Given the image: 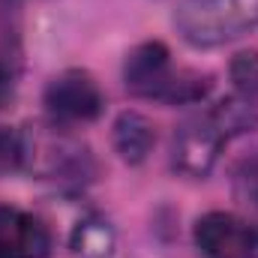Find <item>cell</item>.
Returning a JSON list of instances; mask_svg holds the SVG:
<instances>
[{"label":"cell","instance_id":"cell-1","mask_svg":"<svg viewBox=\"0 0 258 258\" xmlns=\"http://www.w3.org/2000/svg\"><path fill=\"white\" fill-rule=\"evenodd\" d=\"M174 27L195 48H216L255 30L258 0H180Z\"/></svg>","mask_w":258,"mask_h":258},{"label":"cell","instance_id":"cell-2","mask_svg":"<svg viewBox=\"0 0 258 258\" xmlns=\"http://www.w3.org/2000/svg\"><path fill=\"white\" fill-rule=\"evenodd\" d=\"M57 129V126H54ZM45 132V135H33L24 132V165H30L39 177L45 180H57V183H84L96 174V165L90 159V150L69 138L63 132Z\"/></svg>","mask_w":258,"mask_h":258},{"label":"cell","instance_id":"cell-3","mask_svg":"<svg viewBox=\"0 0 258 258\" xmlns=\"http://www.w3.org/2000/svg\"><path fill=\"white\" fill-rule=\"evenodd\" d=\"M42 102L57 123H90L105 108L99 84L81 69H66L54 75L42 93Z\"/></svg>","mask_w":258,"mask_h":258},{"label":"cell","instance_id":"cell-4","mask_svg":"<svg viewBox=\"0 0 258 258\" xmlns=\"http://www.w3.org/2000/svg\"><path fill=\"white\" fill-rule=\"evenodd\" d=\"M225 141L228 138L216 129V123L207 114L186 120L171 138V168L183 177H192V180L207 177L213 171Z\"/></svg>","mask_w":258,"mask_h":258},{"label":"cell","instance_id":"cell-5","mask_svg":"<svg viewBox=\"0 0 258 258\" xmlns=\"http://www.w3.org/2000/svg\"><path fill=\"white\" fill-rule=\"evenodd\" d=\"M195 246L204 258H258L255 231L234 213L210 210L195 222Z\"/></svg>","mask_w":258,"mask_h":258},{"label":"cell","instance_id":"cell-6","mask_svg":"<svg viewBox=\"0 0 258 258\" xmlns=\"http://www.w3.org/2000/svg\"><path fill=\"white\" fill-rule=\"evenodd\" d=\"M48 249L51 234L36 216L0 204V258H45Z\"/></svg>","mask_w":258,"mask_h":258},{"label":"cell","instance_id":"cell-7","mask_svg":"<svg viewBox=\"0 0 258 258\" xmlns=\"http://www.w3.org/2000/svg\"><path fill=\"white\" fill-rule=\"evenodd\" d=\"M171 72V54L162 42H144L135 51H129L123 63V81L132 96L141 99H156L165 78Z\"/></svg>","mask_w":258,"mask_h":258},{"label":"cell","instance_id":"cell-8","mask_svg":"<svg viewBox=\"0 0 258 258\" xmlns=\"http://www.w3.org/2000/svg\"><path fill=\"white\" fill-rule=\"evenodd\" d=\"M111 141L126 165H141L156 144V129L141 111H120L111 126Z\"/></svg>","mask_w":258,"mask_h":258},{"label":"cell","instance_id":"cell-9","mask_svg":"<svg viewBox=\"0 0 258 258\" xmlns=\"http://www.w3.org/2000/svg\"><path fill=\"white\" fill-rule=\"evenodd\" d=\"M69 246L81 258H111L114 246H117V234H114V228H111V222L105 216L90 213L72 228Z\"/></svg>","mask_w":258,"mask_h":258},{"label":"cell","instance_id":"cell-10","mask_svg":"<svg viewBox=\"0 0 258 258\" xmlns=\"http://www.w3.org/2000/svg\"><path fill=\"white\" fill-rule=\"evenodd\" d=\"M213 90V75L210 72H198V69H186V66H171L156 102H165V105H192L201 102L207 93Z\"/></svg>","mask_w":258,"mask_h":258},{"label":"cell","instance_id":"cell-11","mask_svg":"<svg viewBox=\"0 0 258 258\" xmlns=\"http://www.w3.org/2000/svg\"><path fill=\"white\" fill-rule=\"evenodd\" d=\"M207 117L216 123V129L225 138H231V135H240V132H249L258 126V105L249 96H228L219 105H213Z\"/></svg>","mask_w":258,"mask_h":258},{"label":"cell","instance_id":"cell-12","mask_svg":"<svg viewBox=\"0 0 258 258\" xmlns=\"http://www.w3.org/2000/svg\"><path fill=\"white\" fill-rule=\"evenodd\" d=\"M228 78L240 96L258 99V51H240L228 66Z\"/></svg>","mask_w":258,"mask_h":258},{"label":"cell","instance_id":"cell-13","mask_svg":"<svg viewBox=\"0 0 258 258\" xmlns=\"http://www.w3.org/2000/svg\"><path fill=\"white\" fill-rule=\"evenodd\" d=\"M24 153H27L24 132L12 126H0V177L24 168Z\"/></svg>","mask_w":258,"mask_h":258},{"label":"cell","instance_id":"cell-14","mask_svg":"<svg viewBox=\"0 0 258 258\" xmlns=\"http://www.w3.org/2000/svg\"><path fill=\"white\" fill-rule=\"evenodd\" d=\"M15 96V72L6 60H0V108L9 105Z\"/></svg>","mask_w":258,"mask_h":258},{"label":"cell","instance_id":"cell-15","mask_svg":"<svg viewBox=\"0 0 258 258\" xmlns=\"http://www.w3.org/2000/svg\"><path fill=\"white\" fill-rule=\"evenodd\" d=\"M249 204L255 207V228H258V192H252V195H249Z\"/></svg>","mask_w":258,"mask_h":258}]
</instances>
